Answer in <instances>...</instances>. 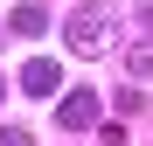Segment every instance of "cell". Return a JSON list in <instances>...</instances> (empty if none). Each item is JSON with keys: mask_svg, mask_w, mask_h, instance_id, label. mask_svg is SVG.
<instances>
[{"mask_svg": "<svg viewBox=\"0 0 153 146\" xmlns=\"http://www.w3.org/2000/svg\"><path fill=\"white\" fill-rule=\"evenodd\" d=\"M111 35H118V7H76L70 21H63V42H70V56H105L111 49Z\"/></svg>", "mask_w": 153, "mask_h": 146, "instance_id": "1", "label": "cell"}, {"mask_svg": "<svg viewBox=\"0 0 153 146\" xmlns=\"http://www.w3.org/2000/svg\"><path fill=\"white\" fill-rule=\"evenodd\" d=\"M21 90H28V97H56V90H63V63L35 56L28 70H21Z\"/></svg>", "mask_w": 153, "mask_h": 146, "instance_id": "3", "label": "cell"}, {"mask_svg": "<svg viewBox=\"0 0 153 146\" xmlns=\"http://www.w3.org/2000/svg\"><path fill=\"white\" fill-rule=\"evenodd\" d=\"M125 77H132V84L146 90V77H153V42H139L132 56H125Z\"/></svg>", "mask_w": 153, "mask_h": 146, "instance_id": "5", "label": "cell"}, {"mask_svg": "<svg viewBox=\"0 0 153 146\" xmlns=\"http://www.w3.org/2000/svg\"><path fill=\"white\" fill-rule=\"evenodd\" d=\"M0 146H35V139L21 132V125H0Z\"/></svg>", "mask_w": 153, "mask_h": 146, "instance_id": "6", "label": "cell"}, {"mask_svg": "<svg viewBox=\"0 0 153 146\" xmlns=\"http://www.w3.org/2000/svg\"><path fill=\"white\" fill-rule=\"evenodd\" d=\"M42 28H49V7H42V0L14 7V35H42Z\"/></svg>", "mask_w": 153, "mask_h": 146, "instance_id": "4", "label": "cell"}, {"mask_svg": "<svg viewBox=\"0 0 153 146\" xmlns=\"http://www.w3.org/2000/svg\"><path fill=\"white\" fill-rule=\"evenodd\" d=\"M56 125H70V132L97 125V90H63V104H56Z\"/></svg>", "mask_w": 153, "mask_h": 146, "instance_id": "2", "label": "cell"}, {"mask_svg": "<svg viewBox=\"0 0 153 146\" xmlns=\"http://www.w3.org/2000/svg\"><path fill=\"white\" fill-rule=\"evenodd\" d=\"M0 97H7V84H0Z\"/></svg>", "mask_w": 153, "mask_h": 146, "instance_id": "7", "label": "cell"}]
</instances>
